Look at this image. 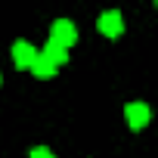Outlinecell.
<instances>
[{"instance_id": "cell-4", "label": "cell", "mask_w": 158, "mask_h": 158, "mask_svg": "<svg viewBox=\"0 0 158 158\" xmlns=\"http://www.w3.org/2000/svg\"><path fill=\"white\" fill-rule=\"evenodd\" d=\"M34 56H37V50H34V44H28V40H19V44L13 47V59H16L19 68H28V65L34 62Z\"/></svg>"}, {"instance_id": "cell-5", "label": "cell", "mask_w": 158, "mask_h": 158, "mask_svg": "<svg viewBox=\"0 0 158 158\" xmlns=\"http://www.w3.org/2000/svg\"><path fill=\"white\" fill-rule=\"evenodd\" d=\"M44 56L59 68V65H65L68 62V47H62V44H56V40H50L47 47H44Z\"/></svg>"}, {"instance_id": "cell-3", "label": "cell", "mask_w": 158, "mask_h": 158, "mask_svg": "<svg viewBox=\"0 0 158 158\" xmlns=\"http://www.w3.org/2000/svg\"><path fill=\"white\" fill-rule=\"evenodd\" d=\"M124 115H127V124H130L133 130H139V127L149 124V106H143V102H130V106L124 109Z\"/></svg>"}, {"instance_id": "cell-7", "label": "cell", "mask_w": 158, "mask_h": 158, "mask_svg": "<svg viewBox=\"0 0 158 158\" xmlns=\"http://www.w3.org/2000/svg\"><path fill=\"white\" fill-rule=\"evenodd\" d=\"M31 158H53V152L40 146V149H34V152H31Z\"/></svg>"}, {"instance_id": "cell-1", "label": "cell", "mask_w": 158, "mask_h": 158, "mask_svg": "<svg viewBox=\"0 0 158 158\" xmlns=\"http://www.w3.org/2000/svg\"><path fill=\"white\" fill-rule=\"evenodd\" d=\"M96 25H99V31H102L106 37H118V34L124 31V22H121V13H118V10H109V13H102Z\"/></svg>"}, {"instance_id": "cell-6", "label": "cell", "mask_w": 158, "mask_h": 158, "mask_svg": "<svg viewBox=\"0 0 158 158\" xmlns=\"http://www.w3.org/2000/svg\"><path fill=\"white\" fill-rule=\"evenodd\" d=\"M28 68H31L37 77H53V74H56V65H53V62H50L44 53H37V56H34V62H31Z\"/></svg>"}, {"instance_id": "cell-2", "label": "cell", "mask_w": 158, "mask_h": 158, "mask_svg": "<svg viewBox=\"0 0 158 158\" xmlns=\"http://www.w3.org/2000/svg\"><path fill=\"white\" fill-rule=\"evenodd\" d=\"M74 37H77V31H74V25H71L68 19H56V22H53V31H50V40H56V44L68 47V44H74Z\"/></svg>"}]
</instances>
